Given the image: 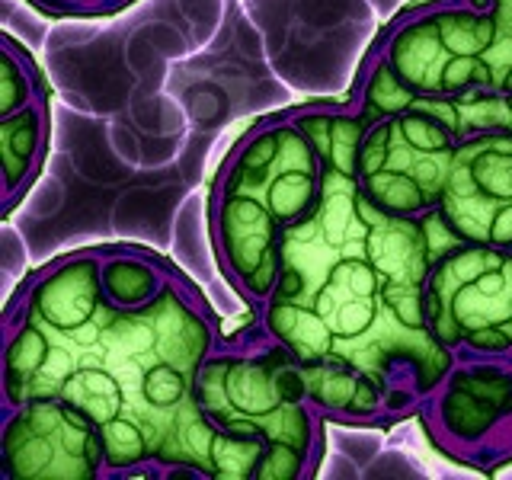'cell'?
<instances>
[{
  "instance_id": "obj_1",
  "label": "cell",
  "mask_w": 512,
  "mask_h": 480,
  "mask_svg": "<svg viewBox=\"0 0 512 480\" xmlns=\"http://www.w3.org/2000/svg\"><path fill=\"white\" fill-rule=\"evenodd\" d=\"M221 317L180 266L135 244L80 247L4 304V407L61 400L96 429L109 480H256L202 400Z\"/></svg>"
},
{
  "instance_id": "obj_2",
  "label": "cell",
  "mask_w": 512,
  "mask_h": 480,
  "mask_svg": "<svg viewBox=\"0 0 512 480\" xmlns=\"http://www.w3.org/2000/svg\"><path fill=\"white\" fill-rule=\"evenodd\" d=\"M359 138V112L336 100L324 180L282 228L276 279L250 324L327 423L388 429L420 416L461 356L432 330L426 298L445 234L368 196Z\"/></svg>"
},
{
  "instance_id": "obj_3",
  "label": "cell",
  "mask_w": 512,
  "mask_h": 480,
  "mask_svg": "<svg viewBox=\"0 0 512 480\" xmlns=\"http://www.w3.org/2000/svg\"><path fill=\"white\" fill-rule=\"evenodd\" d=\"M346 100L362 119L410 112L455 138L512 132V36L461 0H426L378 32Z\"/></svg>"
},
{
  "instance_id": "obj_4",
  "label": "cell",
  "mask_w": 512,
  "mask_h": 480,
  "mask_svg": "<svg viewBox=\"0 0 512 480\" xmlns=\"http://www.w3.org/2000/svg\"><path fill=\"white\" fill-rule=\"evenodd\" d=\"M336 103L263 116L240 135L208 189V244L231 292L256 311L276 279L279 234L324 180Z\"/></svg>"
},
{
  "instance_id": "obj_5",
  "label": "cell",
  "mask_w": 512,
  "mask_h": 480,
  "mask_svg": "<svg viewBox=\"0 0 512 480\" xmlns=\"http://www.w3.org/2000/svg\"><path fill=\"white\" fill-rule=\"evenodd\" d=\"M359 180L388 212L461 244L512 247V132L455 138L410 112L362 119Z\"/></svg>"
},
{
  "instance_id": "obj_6",
  "label": "cell",
  "mask_w": 512,
  "mask_h": 480,
  "mask_svg": "<svg viewBox=\"0 0 512 480\" xmlns=\"http://www.w3.org/2000/svg\"><path fill=\"white\" fill-rule=\"evenodd\" d=\"M429 320L461 359H512V247L445 244L429 269Z\"/></svg>"
},
{
  "instance_id": "obj_7",
  "label": "cell",
  "mask_w": 512,
  "mask_h": 480,
  "mask_svg": "<svg viewBox=\"0 0 512 480\" xmlns=\"http://www.w3.org/2000/svg\"><path fill=\"white\" fill-rule=\"evenodd\" d=\"M416 420L445 458L474 471L512 464V359H461Z\"/></svg>"
},
{
  "instance_id": "obj_8",
  "label": "cell",
  "mask_w": 512,
  "mask_h": 480,
  "mask_svg": "<svg viewBox=\"0 0 512 480\" xmlns=\"http://www.w3.org/2000/svg\"><path fill=\"white\" fill-rule=\"evenodd\" d=\"M0 477L109 480L96 429L61 400H23L0 410Z\"/></svg>"
},
{
  "instance_id": "obj_9",
  "label": "cell",
  "mask_w": 512,
  "mask_h": 480,
  "mask_svg": "<svg viewBox=\"0 0 512 480\" xmlns=\"http://www.w3.org/2000/svg\"><path fill=\"white\" fill-rule=\"evenodd\" d=\"M52 109L48 87L26 45L4 32L0 55V170H4V212L10 215L39 180L48 157Z\"/></svg>"
},
{
  "instance_id": "obj_10",
  "label": "cell",
  "mask_w": 512,
  "mask_h": 480,
  "mask_svg": "<svg viewBox=\"0 0 512 480\" xmlns=\"http://www.w3.org/2000/svg\"><path fill=\"white\" fill-rule=\"evenodd\" d=\"M29 4L52 16H112L132 7L135 0H29Z\"/></svg>"
},
{
  "instance_id": "obj_11",
  "label": "cell",
  "mask_w": 512,
  "mask_h": 480,
  "mask_svg": "<svg viewBox=\"0 0 512 480\" xmlns=\"http://www.w3.org/2000/svg\"><path fill=\"white\" fill-rule=\"evenodd\" d=\"M461 4H468V7H477V10H484L490 13L496 23H500L509 36H512V0H461Z\"/></svg>"
}]
</instances>
